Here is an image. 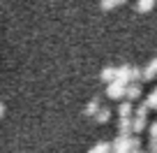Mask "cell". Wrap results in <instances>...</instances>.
<instances>
[{"label": "cell", "instance_id": "cell-7", "mask_svg": "<svg viewBox=\"0 0 157 153\" xmlns=\"http://www.w3.org/2000/svg\"><path fill=\"white\" fill-rule=\"evenodd\" d=\"M129 114H132V104L123 102V104H120V116H123V119H129Z\"/></svg>", "mask_w": 157, "mask_h": 153}, {"label": "cell", "instance_id": "cell-6", "mask_svg": "<svg viewBox=\"0 0 157 153\" xmlns=\"http://www.w3.org/2000/svg\"><path fill=\"white\" fill-rule=\"evenodd\" d=\"M102 81H106V84L116 81V67H104L102 70Z\"/></svg>", "mask_w": 157, "mask_h": 153}, {"label": "cell", "instance_id": "cell-4", "mask_svg": "<svg viewBox=\"0 0 157 153\" xmlns=\"http://www.w3.org/2000/svg\"><path fill=\"white\" fill-rule=\"evenodd\" d=\"M157 0H136V12H150Z\"/></svg>", "mask_w": 157, "mask_h": 153}, {"label": "cell", "instance_id": "cell-2", "mask_svg": "<svg viewBox=\"0 0 157 153\" xmlns=\"http://www.w3.org/2000/svg\"><path fill=\"white\" fill-rule=\"evenodd\" d=\"M155 77H157V58H152L150 65L143 70V77H141V79L143 81H150V79H155Z\"/></svg>", "mask_w": 157, "mask_h": 153}, {"label": "cell", "instance_id": "cell-10", "mask_svg": "<svg viewBox=\"0 0 157 153\" xmlns=\"http://www.w3.org/2000/svg\"><path fill=\"white\" fill-rule=\"evenodd\" d=\"M109 151V144H99V146H95L90 153H106Z\"/></svg>", "mask_w": 157, "mask_h": 153}, {"label": "cell", "instance_id": "cell-11", "mask_svg": "<svg viewBox=\"0 0 157 153\" xmlns=\"http://www.w3.org/2000/svg\"><path fill=\"white\" fill-rule=\"evenodd\" d=\"M2 114H5V107H2V104H0V116H2Z\"/></svg>", "mask_w": 157, "mask_h": 153}, {"label": "cell", "instance_id": "cell-1", "mask_svg": "<svg viewBox=\"0 0 157 153\" xmlns=\"http://www.w3.org/2000/svg\"><path fill=\"white\" fill-rule=\"evenodd\" d=\"M125 88H127V84H120V81H111V84L106 86V93H109V98H123L125 95Z\"/></svg>", "mask_w": 157, "mask_h": 153}, {"label": "cell", "instance_id": "cell-8", "mask_svg": "<svg viewBox=\"0 0 157 153\" xmlns=\"http://www.w3.org/2000/svg\"><path fill=\"white\" fill-rule=\"evenodd\" d=\"M109 116H111V111H109V109H99V111H97V121H99V123L109 121Z\"/></svg>", "mask_w": 157, "mask_h": 153}, {"label": "cell", "instance_id": "cell-3", "mask_svg": "<svg viewBox=\"0 0 157 153\" xmlns=\"http://www.w3.org/2000/svg\"><path fill=\"white\" fill-rule=\"evenodd\" d=\"M125 95H127L129 100H136L139 95H141V86L139 84H129L127 88H125Z\"/></svg>", "mask_w": 157, "mask_h": 153}, {"label": "cell", "instance_id": "cell-9", "mask_svg": "<svg viewBox=\"0 0 157 153\" xmlns=\"http://www.w3.org/2000/svg\"><path fill=\"white\" fill-rule=\"evenodd\" d=\"M97 111H99V102H97V100H93V102L86 107V114H97Z\"/></svg>", "mask_w": 157, "mask_h": 153}, {"label": "cell", "instance_id": "cell-5", "mask_svg": "<svg viewBox=\"0 0 157 153\" xmlns=\"http://www.w3.org/2000/svg\"><path fill=\"white\" fill-rule=\"evenodd\" d=\"M127 0H99V7L102 10H113V7H118V5H125Z\"/></svg>", "mask_w": 157, "mask_h": 153}, {"label": "cell", "instance_id": "cell-12", "mask_svg": "<svg viewBox=\"0 0 157 153\" xmlns=\"http://www.w3.org/2000/svg\"><path fill=\"white\" fill-rule=\"evenodd\" d=\"M136 153H141V151H136Z\"/></svg>", "mask_w": 157, "mask_h": 153}]
</instances>
